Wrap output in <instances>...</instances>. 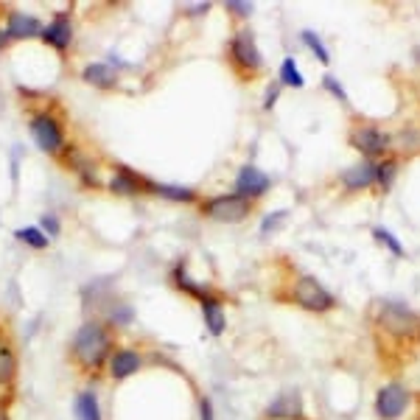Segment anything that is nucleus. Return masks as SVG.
Here are the masks:
<instances>
[{
	"label": "nucleus",
	"mask_w": 420,
	"mask_h": 420,
	"mask_svg": "<svg viewBox=\"0 0 420 420\" xmlns=\"http://www.w3.org/2000/svg\"><path fill=\"white\" fill-rule=\"evenodd\" d=\"M115 348H118L115 330L95 317V320H85L76 328L68 356H70V365L82 375H98L107 367Z\"/></svg>",
	"instance_id": "f257e3e1"
},
{
	"label": "nucleus",
	"mask_w": 420,
	"mask_h": 420,
	"mask_svg": "<svg viewBox=\"0 0 420 420\" xmlns=\"http://www.w3.org/2000/svg\"><path fill=\"white\" fill-rule=\"evenodd\" d=\"M199 213L219 222V225H238L252 213V199H247L241 193H222L213 199H202Z\"/></svg>",
	"instance_id": "f03ea898"
},
{
	"label": "nucleus",
	"mask_w": 420,
	"mask_h": 420,
	"mask_svg": "<svg viewBox=\"0 0 420 420\" xmlns=\"http://www.w3.org/2000/svg\"><path fill=\"white\" fill-rule=\"evenodd\" d=\"M28 129H31V138L34 143L50 154V157H59L62 151H65V146H68V138H65V126L59 124V118L53 115V112H34L31 115V121H28Z\"/></svg>",
	"instance_id": "7ed1b4c3"
},
{
	"label": "nucleus",
	"mask_w": 420,
	"mask_h": 420,
	"mask_svg": "<svg viewBox=\"0 0 420 420\" xmlns=\"http://www.w3.org/2000/svg\"><path fill=\"white\" fill-rule=\"evenodd\" d=\"M227 53H230V62L233 68L241 73V76H255L261 68H264V59H261V50H258V43H255V34L249 28H238L227 45Z\"/></svg>",
	"instance_id": "20e7f679"
},
{
	"label": "nucleus",
	"mask_w": 420,
	"mask_h": 420,
	"mask_svg": "<svg viewBox=\"0 0 420 420\" xmlns=\"http://www.w3.org/2000/svg\"><path fill=\"white\" fill-rule=\"evenodd\" d=\"M291 297H294V303H297L300 308L314 311V314H323V311H330V308H333V294H330L317 278H311V275L297 278Z\"/></svg>",
	"instance_id": "39448f33"
},
{
	"label": "nucleus",
	"mask_w": 420,
	"mask_h": 420,
	"mask_svg": "<svg viewBox=\"0 0 420 420\" xmlns=\"http://www.w3.org/2000/svg\"><path fill=\"white\" fill-rule=\"evenodd\" d=\"M143 367H146L143 350L132 348V345H124V348H115V350H112V356H109L104 373H107V378H109L112 384H124V381L135 378Z\"/></svg>",
	"instance_id": "423d86ee"
},
{
	"label": "nucleus",
	"mask_w": 420,
	"mask_h": 420,
	"mask_svg": "<svg viewBox=\"0 0 420 420\" xmlns=\"http://www.w3.org/2000/svg\"><path fill=\"white\" fill-rule=\"evenodd\" d=\"M62 157V166L65 168H70L76 177H79V183L85 188H93V190H98V188H104V180H101V174H98V163L95 160H90L87 154H82L76 146H65V151L59 154Z\"/></svg>",
	"instance_id": "0eeeda50"
},
{
	"label": "nucleus",
	"mask_w": 420,
	"mask_h": 420,
	"mask_svg": "<svg viewBox=\"0 0 420 420\" xmlns=\"http://www.w3.org/2000/svg\"><path fill=\"white\" fill-rule=\"evenodd\" d=\"M149 185V177H143L140 171L124 166V163H112V174L104 183V188L115 196H143Z\"/></svg>",
	"instance_id": "6e6552de"
},
{
	"label": "nucleus",
	"mask_w": 420,
	"mask_h": 420,
	"mask_svg": "<svg viewBox=\"0 0 420 420\" xmlns=\"http://www.w3.org/2000/svg\"><path fill=\"white\" fill-rule=\"evenodd\" d=\"M40 40H43L48 48H53L56 53L65 56V53L70 50V45H73V17H70V11H59V14H53V17L45 23Z\"/></svg>",
	"instance_id": "1a4fd4ad"
},
{
	"label": "nucleus",
	"mask_w": 420,
	"mask_h": 420,
	"mask_svg": "<svg viewBox=\"0 0 420 420\" xmlns=\"http://www.w3.org/2000/svg\"><path fill=\"white\" fill-rule=\"evenodd\" d=\"M378 323L387 328L392 336H412L415 328H418V317L401 303H384L381 314H378Z\"/></svg>",
	"instance_id": "9d476101"
},
{
	"label": "nucleus",
	"mask_w": 420,
	"mask_h": 420,
	"mask_svg": "<svg viewBox=\"0 0 420 420\" xmlns=\"http://www.w3.org/2000/svg\"><path fill=\"white\" fill-rule=\"evenodd\" d=\"M409 406V392L401 384H389L375 398V415L381 420H398Z\"/></svg>",
	"instance_id": "9b49d317"
},
{
	"label": "nucleus",
	"mask_w": 420,
	"mask_h": 420,
	"mask_svg": "<svg viewBox=\"0 0 420 420\" xmlns=\"http://www.w3.org/2000/svg\"><path fill=\"white\" fill-rule=\"evenodd\" d=\"M3 28H6L9 40H34V37H40V34H43L45 23H43L40 17L28 14V11L11 9V11L6 14V23H3Z\"/></svg>",
	"instance_id": "f8f14e48"
},
{
	"label": "nucleus",
	"mask_w": 420,
	"mask_h": 420,
	"mask_svg": "<svg viewBox=\"0 0 420 420\" xmlns=\"http://www.w3.org/2000/svg\"><path fill=\"white\" fill-rule=\"evenodd\" d=\"M269 188H272V180H269L264 171H258L255 166H244V168L238 171V177H235V193H241V196H247V199H258V196H264Z\"/></svg>",
	"instance_id": "ddd939ff"
},
{
	"label": "nucleus",
	"mask_w": 420,
	"mask_h": 420,
	"mask_svg": "<svg viewBox=\"0 0 420 420\" xmlns=\"http://www.w3.org/2000/svg\"><path fill=\"white\" fill-rule=\"evenodd\" d=\"M300 415H303V398L297 389L280 392L275 401H269V406L264 412V418L269 420H297Z\"/></svg>",
	"instance_id": "4468645a"
},
{
	"label": "nucleus",
	"mask_w": 420,
	"mask_h": 420,
	"mask_svg": "<svg viewBox=\"0 0 420 420\" xmlns=\"http://www.w3.org/2000/svg\"><path fill=\"white\" fill-rule=\"evenodd\" d=\"M17 373H20V356L11 345V339L0 336V392L14 387Z\"/></svg>",
	"instance_id": "2eb2a0df"
},
{
	"label": "nucleus",
	"mask_w": 420,
	"mask_h": 420,
	"mask_svg": "<svg viewBox=\"0 0 420 420\" xmlns=\"http://www.w3.org/2000/svg\"><path fill=\"white\" fill-rule=\"evenodd\" d=\"M146 193L163 196V199H168V202H177V205H196V202H199V193H196L193 188L171 185V183H154V180H149Z\"/></svg>",
	"instance_id": "dca6fc26"
},
{
	"label": "nucleus",
	"mask_w": 420,
	"mask_h": 420,
	"mask_svg": "<svg viewBox=\"0 0 420 420\" xmlns=\"http://www.w3.org/2000/svg\"><path fill=\"white\" fill-rule=\"evenodd\" d=\"M171 283H174V289L180 291V294H185V297H193V300H210L213 294H210V289L208 286H202V283H196V280L188 275L185 264H177L174 269H171Z\"/></svg>",
	"instance_id": "f3484780"
},
{
	"label": "nucleus",
	"mask_w": 420,
	"mask_h": 420,
	"mask_svg": "<svg viewBox=\"0 0 420 420\" xmlns=\"http://www.w3.org/2000/svg\"><path fill=\"white\" fill-rule=\"evenodd\" d=\"M98 320H104L107 325L112 328H126L132 320H135V308L126 303V300H118V297H112L107 306H104V311H101V317Z\"/></svg>",
	"instance_id": "a211bd4d"
},
{
	"label": "nucleus",
	"mask_w": 420,
	"mask_h": 420,
	"mask_svg": "<svg viewBox=\"0 0 420 420\" xmlns=\"http://www.w3.org/2000/svg\"><path fill=\"white\" fill-rule=\"evenodd\" d=\"M82 79L87 85H93L98 90H112L118 87V70L112 65H104V62H95V65H87L82 70Z\"/></svg>",
	"instance_id": "6ab92c4d"
},
{
	"label": "nucleus",
	"mask_w": 420,
	"mask_h": 420,
	"mask_svg": "<svg viewBox=\"0 0 420 420\" xmlns=\"http://www.w3.org/2000/svg\"><path fill=\"white\" fill-rule=\"evenodd\" d=\"M199 306H202V323H205V328H208V333H210V336H222V333L227 330L225 306H222L216 297H210V300H202Z\"/></svg>",
	"instance_id": "aec40b11"
},
{
	"label": "nucleus",
	"mask_w": 420,
	"mask_h": 420,
	"mask_svg": "<svg viewBox=\"0 0 420 420\" xmlns=\"http://www.w3.org/2000/svg\"><path fill=\"white\" fill-rule=\"evenodd\" d=\"M73 412H76V420H104L101 404H98V392L93 387L79 389V395L73 401Z\"/></svg>",
	"instance_id": "412c9836"
},
{
	"label": "nucleus",
	"mask_w": 420,
	"mask_h": 420,
	"mask_svg": "<svg viewBox=\"0 0 420 420\" xmlns=\"http://www.w3.org/2000/svg\"><path fill=\"white\" fill-rule=\"evenodd\" d=\"M353 146L362 151V154H367V157H375V154H381L384 149H387V138L373 129V126H365V129H356L353 132Z\"/></svg>",
	"instance_id": "4be33fe9"
},
{
	"label": "nucleus",
	"mask_w": 420,
	"mask_h": 420,
	"mask_svg": "<svg viewBox=\"0 0 420 420\" xmlns=\"http://www.w3.org/2000/svg\"><path fill=\"white\" fill-rule=\"evenodd\" d=\"M375 180V166L373 163H359V166H353V168H348L345 171V177H342V183L348 188H365L370 185Z\"/></svg>",
	"instance_id": "5701e85b"
},
{
	"label": "nucleus",
	"mask_w": 420,
	"mask_h": 420,
	"mask_svg": "<svg viewBox=\"0 0 420 420\" xmlns=\"http://www.w3.org/2000/svg\"><path fill=\"white\" fill-rule=\"evenodd\" d=\"M14 238L17 241H23L28 249H37V252H43V249H48V244H50V238H48L37 225H28V227H17L14 230Z\"/></svg>",
	"instance_id": "b1692460"
},
{
	"label": "nucleus",
	"mask_w": 420,
	"mask_h": 420,
	"mask_svg": "<svg viewBox=\"0 0 420 420\" xmlns=\"http://www.w3.org/2000/svg\"><path fill=\"white\" fill-rule=\"evenodd\" d=\"M280 85H289V87H306V79L300 76L297 70V59L294 56H286L283 65H280Z\"/></svg>",
	"instance_id": "393cba45"
},
{
	"label": "nucleus",
	"mask_w": 420,
	"mask_h": 420,
	"mask_svg": "<svg viewBox=\"0 0 420 420\" xmlns=\"http://www.w3.org/2000/svg\"><path fill=\"white\" fill-rule=\"evenodd\" d=\"M300 37H303V43H306V45H308V48H311V50H314V56H317V59H320L323 65H328V62H330V53H328L325 45H323V40H320V34H314L311 28H306V31H303Z\"/></svg>",
	"instance_id": "a878e982"
},
{
	"label": "nucleus",
	"mask_w": 420,
	"mask_h": 420,
	"mask_svg": "<svg viewBox=\"0 0 420 420\" xmlns=\"http://www.w3.org/2000/svg\"><path fill=\"white\" fill-rule=\"evenodd\" d=\"M48 238H56V235L62 233V219L56 216V213H43L40 216V225H37Z\"/></svg>",
	"instance_id": "bb28decb"
},
{
	"label": "nucleus",
	"mask_w": 420,
	"mask_h": 420,
	"mask_svg": "<svg viewBox=\"0 0 420 420\" xmlns=\"http://www.w3.org/2000/svg\"><path fill=\"white\" fill-rule=\"evenodd\" d=\"M395 171H398V166H395L392 160H384L381 166H375V180H378L384 188H389L392 185V180H395Z\"/></svg>",
	"instance_id": "cd10ccee"
},
{
	"label": "nucleus",
	"mask_w": 420,
	"mask_h": 420,
	"mask_svg": "<svg viewBox=\"0 0 420 420\" xmlns=\"http://www.w3.org/2000/svg\"><path fill=\"white\" fill-rule=\"evenodd\" d=\"M373 235H375V238H378V241H384V244H387V247L392 249V255H404V247H401V241H398L395 235L389 233L387 227H375Z\"/></svg>",
	"instance_id": "c85d7f7f"
},
{
	"label": "nucleus",
	"mask_w": 420,
	"mask_h": 420,
	"mask_svg": "<svg viewBox=\"0 0 420 420\" xmlns=\"http://www.w3.org/2000/svg\"><path fill=\"white\" fill-rule=\"evenodd\" d=\"M225 6L233 11L235 17H244V20L252 14V3H244V0H230V3H225Z\"/></svg>",
	"instance_id": "c756f323"
},
{
	"label": "nucleus",
	"mask_w": 420,
	"mask_h": 420,
	"mask_svg": "<svg viewBox=\"0 0 420 420\" xmlns=\"http://www.w3.org/2000/svg\"><path fill=\"white\" fill-rule=\"evenodd\" d=\"M199 420H216V412H213V404L208 395L199 398Z\"/></svg>",
	"instance_id": "7c9ffc66"
},
{
	"label": "nucleus",
	"mask_w": 420,
	"mask_h": 420,
	"mask_svg": "<svg viewBox=\"0 0 420 420\" xmlns=\"http://www.w3.org/2000/svg\"><path fill=\"white\" fill-rule=\"evenodd\" d=\"M323 85H325L328 90H330V93L336 95L339 101H345V87H342V85H339V82H336V79H333L330 73H325V79H323Z\"/></svg>",
	"instance_id": "2f4dec72"
},
{
	"label": "nucleus",
	"mask_w": 420,
	"mask_h": 420,
	"mask_svg": "<svg viewBox=\"0 0 420 420\" xmlns=\"http://www.w3.org/2000/svg\"><path fill=\"white\" fill-rule=\"evenodd\" d=\"M286 216H289L286 210H278V213H272V216H266V219H264V225H261V230H264V233H269V230H275V225H278V222H283Z\"/></svg>",
	"instance_id": "473e14b6"
},
{
	"label": "nucleus",
	"mask_w": 420,
	"mask_h": 420,
	"mask_svg": "<svg viewBox=\"0 0 420 420\" xmlns=\"http://www.w3.org/2000/svg\"><path fill=\"white\" fill-rule=\"evenodd\" d=\"M278 93H280V85H272V87L266 90V98H264V107H266V109H272V107H275V101H278Z\"/></svg>",
	"instance_id": "72a5a7b5"
},
{
	"label": "nucleus",
	"mask_w": 420,
	"mask_h": 420,
	"mask_svg": "<svg viewBox=\"0 0 420 420\" xmlns=\"http://www.w3.org/2000/svg\"><path fill=\"white\" fill-rule=\"evenodd\" d=\"M9 43H11V40H9V34H6V28L0 26V50H6V48H9Z\"/></svg>",
	"instance_id": "f704fd0d"
},
{
	"label": "nucleus",
	"mask_w": 420,
	"mask_h": 420,
	"mask_svg": "<svg viewBox=\"0 0 420 420\" xmlns=\"http://www.w3.org/2000/svg\"><path fill=\"white\" fill-rule=\"evenodd\" d=\"M0 420H11V412H9V406L0 401Z\"/></svg>",
	"instance_id": "c9c22d12"
}]
</instances>
